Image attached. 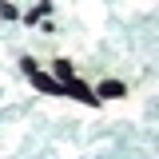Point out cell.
<instances>
[{"instance_id": "obj_1", "label": "cell", "mask_w": 159, "mask_h": 159, "mask_svg": "<svg viewBox=\"0 0 159 159\" xmlns=\"http://www.w3.org/2000/svg\"><path fill=\"white\" fill-rule=\"evenodd\" d=\"M20 68H24V72L32 76V84H36L40 92H48V96H60V92H64V88H60V80H52V76H48V72H40V68H36V64H32V60H28V56L20 60Z\"/></svg>"}, {"instance_id": "obj_2", "label": "cell", "mask_w": 159, "mask_h": 159, "mask_svg": "<svg viewBox=\"0 0 159 159\" xmlns=\"http://www.w3.org/2000/svg\"><path fill=\"white\" fill-rule=\"evenodd\" d=\"M64 92H68V96H76V99H84V103H99L96 96H92V92H88V84H84V80H64Z\"/></svg>"}, {"instance_id": "obj_3", "label": "cell", "mask_w": 159, "mask_h": 159, "mask_svg": "<svg viewBox=\"0 0 159 159\" xmlns=\"http://www.w3.org/2000/svg\"><path fill=\"white\" fill-rule=\"evenodd\" d=\"M127 92V84H119V80H99V96L103 99H119Z\"/></svg>"}, {"instance_id": "obj_4", "label": "cell", "mask_w": 159, "mask_h": 159, "mask_svg": "<svg viewBox=\"0 0 159 159\" xmlns=\"http://www.w3.org/2000/svg\"><path fill=\"white\" fill-rule=\"evenodd\" d=\"M52 72H56V76H60V88H64V80H72V76H76L68 60H56V64H52Z\"/></svg>"}, {"instance_id": "obj_5", "label": "cell", "mask_w": 159, "mask_h": 159, "mask_svg": "<svg viewBox=\"0 0 159 159\" xmlns=\"http://www.w3.org/2000/svg\"><path fill=\"white\" fill-rule=\"evenodd\" d=\"M0 16H4V20H16L20 12H16V8H12V4H8V0H0Z\"/></svg>"}]
</instances>
